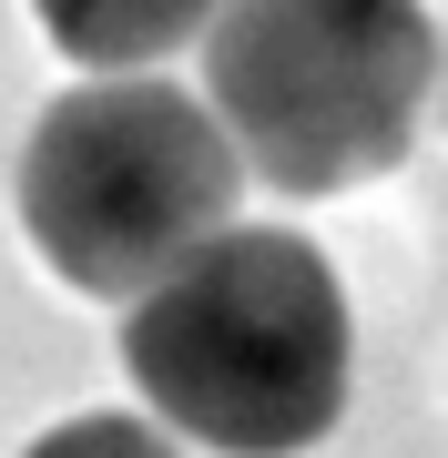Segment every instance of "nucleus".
Listing matches in <instances>:
<instances>
[{
	"mask_svg": "<svg viewBox=\"0 0 448 458\" xmlns=\"http://www.w3.org/2000/svg\"><path fill=\"white\" fill-rule=\"evenodd\" d=\"M123 377L173 448L306 458L357 377V316L326 245L296 225H224L123 306Z\"/></svg>",
	"mask_w": 448,
	"mask_h": 458,
	"instance_id": "nucleus-1",
	"label": "nucleus"
},
{
	"mask_svg": "<svg viewBox=\"0 0 448 458\" xmlns=\"http://www.w3.org/2000/svg\"><path fill=\"white\" fill-rule=\"evenodd\" d=\"M11 204H21V245L72 295L133 306L143 285H164L194 245L234 225L245 164L204 92L164 82V72H82L21 132Z\"/></svg>",
	"mask_w": 448,
	"mask_h": 458,
	"instance_id": "nucleus-2",
	"label": "nucleus"
},
{
	"mask_svg": "<svg viewBox=\"0 0 448 458\" xmlns=\"http://www.w3.org/2000/svg\"><path fill=\"white\" fill-rule=\"evenodd\" d=\"M428 92L438 31L418 0H224L204 31V102L234 164L296 204L398 174Z\"/></svg>",
	"mask_w": 448,
	"mask_h": 458,
	"instance_id": "nucleus-3",
	"label": "nucleus"
},
{
	"mask_svg": "<svg viewBox=\"0 0 448 458\" xmlns=\"http://www.w3.org/2000/svg\"><path fill=\"white\" fill-rule=\"evenodd\" d=\"M215 11L224 0H31L41 41L82 72H164L215 31Z\"/></svg>",
	"mask_w": 448,
	"mask_h": 458,
	"instance_id": "nucleus-4",
	"label": "nucleus"
},
{
	"mask_svg": "<svg viewBox=\"0 0 448 458\" xmlns=\"http://www.w3.org/2000/svg\"><path fill=\"white\" fill-rule=\"evenodd\" d=\"M21 458H183L164 428H153L143 408H82V418H62V428H41Z\"/></svg>",
	"mask_w": 448,
	"mask_h": 458,
	"instance_id": "nucleus-5",
	"label": "nucleus"
},
{
	"mask_svg": "<svg viewBox=\"0 0 448 458\" xmlns=\"http://www.w3.org/2000/svg\"><path fill=\"white\" fill-rule=\"evenodd\" d=\"M438 102H448V41H438Z\"/></svg>",
	"mask_w": 448,
	"mask_h": 458,
	"instance_id": "nucleus-6",
	"label": "nucleus"
}]
</instances>
